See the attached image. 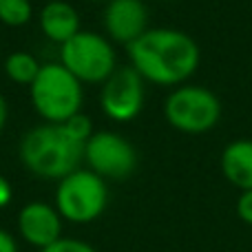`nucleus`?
Returning <instances> with one entry per match:
<instances>
[{
	"mask_svg": "<svg viewBox=\"0 0 252 252\" xmlns=\"http://www.w3.org/2000/svg\"><path fill=\"white\" fill-rule=\"evenodd\" d=\"M130 66L144 82L157 87H179L195 75L201 62L199 44L192 35L173 27H148L133 44L126 47Z\"/></svg>",
	"mask_w": 252,
	"mask_h": 252,
	"instance_id": "obj_1",
	"label": "nucleus"
},
{
	"mask_svg": "<svg viewBox=\"0 0 252 252\" xmlns=\"http://www.w3.org/2000/svg\"><path fill=\"white\" fill-rule=\"evenodd\" d=\"M87 144L75 139L64 124L44 122L27 130L20 142V161L42 179H64L80 168Z\"/></svg>",
	"mask_w": 252,
	"mask_h": 252,
	"instance_id": "obj_2",
	"label": "nucleus"
},
{
	"mask_svg": "<svg viewBox=\"0 0 252 252\" xmlns=\"http://www.w3.org/2000/svg\"><path fill=\"white\" fill-rule=\"evenodd\" d=\"M35 113L51 124H62L80 113L84 100L82 82L60 62L40 66V73L29 87Z\"/></svg>",
	"mask_w": 252,
	"mask_h": 252,
	"instance_id": "obj_3",
	"label": "nucleus"
},
{
	"mask_svg": "<svg viewBox=\"0 0 252 252\" xmlns=\"http://www.w3.org/2000/svg\"><path fill=\"white\" fill-rule=\"evenodd\" d=\"M164 118L175 130L201 135L221 120V102L210 89L199 84H179L164 100Z\"/></svg>",
	"mask_w": 252,
	"mask_h": 252,
	"instance_id": "obj_4",
	"label": "nucleus"
},
{
	"mask_svg": "<svg viewBox=\"0 0 252 252\" xmlns=\"http://www.w3.org/2000/svg\"><path fill=\"white\" fill-rule=\"evenodd\" d=\"M60 64L82 84H102L118 69V56L106 35L82 29L69 42L60 44Z\"/></svg>",
	"mask_w": 252,
	"mask_h": 252,
	"instance_id": "obj_5",
	"label": "nucleus"
},
{
	"mask_svg": "<svg viewBox=\"0 0 252 252\" xmlns=\"http://www.w3.org/2000/svg\"><path fill=\"white\" fill-rule=\"evenodd\" d=\"M109 204L106 179L89 168H78L60 179L56 190V208L71 223L95 221Z\"/></svg>",
	"mask_w": 252,
	"mask_h": 252,
	"instance_id": "obj_6",
	"label": "nucleus"
},
{
	"mask_svg": "<svg viewBox=\"0 0 252 252\" xmlns=\"http://www.w3.org/2000/svg\"><path fill=\"white\" fill-rule=\"evenodd\" d=\"M89 170L102 179H126L137 168V151L126 137L113 130H97L84 146Z\"/></svg>",
	"mask_w": 252,
	"mask_h": 252,
	"instance_id": "obj_7",
	"label": "nucleus"
},
{
	"mask_svg": "<svg viewBox=\"0 0 252 252\" xmlns=\"http://www.w3.org/2000/svg\"><path fill=\"white\" fill-rule=\"evenodd\" d=\"M144 78L133 66H118L109 78L102 82L100 106L102 113L113 122H130L144 109L146 87Z\"/></svg>",
	"mask_w": 252,
	"mask_h": 252,
	"instance_id": "obj_8",
	"label": "nucleus"
},
{
	"mask_svg": "<svg viewBox=\"0 0 252 252\" xmlns=\"http://www.w3.org/2000/svg\"><path fill=\"white\" fill-rule=\"evenodd\" d=\"M102 22L109 40L128 47L148 29V9L144 0H109Z\"/></svg>",
	"mask_w": 252,
	"mask_h": 252,
	"instance_id": "obj_9",
	"label": "nucleus"
},
{
	"mask_svg": "<svg viewBox=\"0 0 252 252\" xmlns=\"http://www.w3.org/2000/svg\"><path fill=\"white\" fill-rule=\"evenodd\" d=\"M18 230L27 244L42 250L60 239L62 217L53 206L44 201H31L18 215Z\"/></svg>",
	"mask_w": 252,
	"mask_h": 252,
	"instance_id": "obj_10",
	"label": "nucleus"
},
{
	"mask_svg": "<svg viewBox=\"0 0 252 252\" xmlns=\"http://www.w3.org/2000/svg\"><path fill=\"white\" fill-rule=\"evenodd\" d=\"M38 25L44 38L56 44L69 42L75 33L82 31L78 9L66 0H51V2L44 4L38 16Z\"/></svg>",
	"mask_w": 252,
	"mask_h": 252,
	"instance_id": "obj_11",
	"label": "nucleus"
},
{
	"mask_svg": "<svg viewBox=\"0 0 252 252\" xmlns=\"http://www.w3.org/2000/svg\"><path fill=\"white\" fill-rule=\"evenodd\" d=\"M219 168L230 186L252 190V139L241 137L226 144L219 157Z\"/></svg>",
	"mask_w": 252,
	"mask_h": 252,
	"instance_id": "obj_12",
	"label": "nucleus"
},
{
	"mask_svg": "<svg viewBox=\"0 0 252 252\" xmlns=\"http://www.w3.org/2000/svg\"><path fill=\"white\" fill-rule=\"evenodd\" d=\"M40 66L42 64H40L31 53L13 51L11 56H7V60H4V73H7V78L11 80V82L31 87V82L35 80V75L40 73Z\"/></svg>",
	"mask_w": 252,
	"mask_h": 252,
	"instance_id": "obj_13",
	"label": "nucleus"
},
{
	"mask_svg": "<svg viewBox=\"0 0 252 252\" xmlns=\"http://www.w3.org/2000/svg\"><path fill=\"white\" fill-rule=\"evenodd\" d=\"M33 18L31 0H0V22L7 27H25Z\"/></svg>",
	"mask_w": 252,
	"mask_h": 252,
	"instance_id": "obj_14",
	"label": "nucleus"
},
{
	"mask_svg": "<svg viewBox=\"0 0 252 252\" xmlns=\"http://www.w3.org/2000/svg\"><path fill=\"white\" fill-rule=\"evenodd\" d=\"M40 252H97L93 246H89L87 241H80V239H58L53 241L51 246L42 248Z\"/></svg>",
	"mask_w": 252,
	"mask_h": 252,
	"instance_id": "obj_15",
	"label": "nucleus"
},
{
	"mask_svg": "<svg viewBox=\"0 0 252 252\" xmlns=\"http://www.w3.org/2000/svg\"><path fill=\"white\" fill-rule=\"evenodd\" d=\"M237 215L244 223L252 226V190H241L239 199H237Z\"/></svg>",
	"mask_w": 252,
	"mask_h": 252,
	"instance_id": "obj_16",
	"label": "nucleus"
},
{
	"mask_svg": "<svg viewBox=\"0 0 252 252\" xmlns=\"http://www.w3.org/2000/svg\"><path fill=\"white\" fill-rule=\"evenodd\" d=\"M0 252H18L16 239L7 230H2V228H0Z\"/></svg>",
	"mask_w": 252,
	"mask_h": 252,
	"instance_id": "obj_17",
	"label": "nucleus"
},
{
	"mask_svg": "<svg viewBox=\"0 0 252 252\" xmlns=\"http://www.w3.org/2000/svg\"><path fill=\"white\" fill-rule=\"evenodd\" d=\"M13 192H11V184L7 182V179L0 175V208H4V206H9V201H11Z\"/></svg>",
	"mask_w": 252,
	"mask_h": 252,
	"instance_id": "obj_18",
	"label": "nucleus"
},
{
	"mask_svg": "<svg viewBox=\"0 0 252 252\" xmlns=\"http://www.w3.org/2000/svg\"><path fill=\"white\" fill-rule=\"evenodd\" d=\"M7 100L2 97V93H0V133L4 130V124H7Z\"/></svg>",
	"mask_w": 252,
	"mask_h": 252,
	"instance_id": "obj_19",
	"label": "nucleus"
},
{
	"mask_svg": "<svg viewBox=\"0 0 252 252\" xmlns=\"http://www.w3.org/2000/svg\"><path fill=\"white\" fill-rule=\"evenodd\" d=\"M87 2H104V4H106L109 0H87Z\"/></svg>",
	"mask_w": 252,
	"mask_h": 252,
	"instance_id": "obj_20",
	"label": "nucleus"
},
{
	"mask_svg": "<svg viewBox=\"0 0 252 252\" xmlns=\"http://www.w3.org/2000/svg\"><path fill=\"white\" fill-rule=\"evenodd\" d=\"M161 2H170V0H161Z\"/></svg>",
	"mask_w": 252,
	"mask_h": 252,
	"instance_id": "obj_21",
	"label": "nucleus"
}]
</instances>
